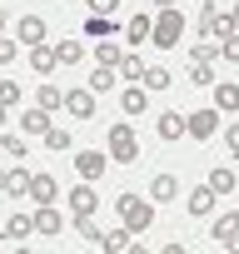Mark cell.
<instances>
[{"instance_id": "obj_1", "label": "cell", "mask_w": 239, "mask_h": 254, "mask_svg": "<svg viewBox=\"0 0 239 254\" xmlns=\"http://www.w3.org/2000/svg\"><path fill=\"white\" fill-rule=\"evenodd\" d=\"M115 209H120V224H125V229H135V234H145V229L155 224V199L120 194V199H115Z\"/></svg>"}, {"instance_id": "obj_2", "label": "cell", "mask_w": 239, "mask_h": 254, "mask_svg": "<svg viewBox=\"0 0 239 254\" xmlns=\"http://www.w3.org/2000/svg\"><path fill=\"white\" fill-rule=\"evenodd\" d=\"M150 45H160V50L184 45V15L179 10H160V20L150 25Z\"/></svg>"}, {"instance_id": "obj_3", "label": "cell", "mask_w": 239, "mask_h": 254, "mask_svg": "<svg viewBox=\"0 0 239 254\" xmlns=\"http://www.w3.org/2000/svg\"><path fill=\"white\" fill-rule=\"evenodd\" d=\"M135 155H140V145H135V130H130V125H110V160H120V165H135Z\"/></svg>"}, {"instance_id": "obj_4", "label": "cell", "mask_w": 239, "mask_h": 254, "mask_svg": "<svg viewBox=\"0 0 239 254\" xmlns=\"http://www.w3.org/2000/svg\"><path fill=\"white\" fill-rule=\"evenodd\" d=\"M214 130H219V110H194V115H184V135H189V140L204 145Z\"/></svg>"}, {"instance_id": "obj_5", "label": "cell", "mask_w": 239, "mask_h": 254, "mask_svg": "<svg viewBox=\"0 0 239 254\" xmlns=\"http://www.w3.org/2000/svg\"><path fill=\"white\" fill-rule=\"evenodd\" d=\"M70 120H95V95L90 90H65V105H60Z\"/></svg>"}, {"instance_id": "obj_6", "label": "cell", "mask_w": 239, "mask_h": 254, "mask_svg": "<svg viewBox=\"0 0 239 254\" xmlns=\"http://www.w3.org/2000/svg\"><path fill=\"white\" fill-rule=\"evenodd\" d=\"M95 209H100V194L90 190V180H80V185L70 190V214H75V219H85V214H95Z\"/></svg>"}, {"instance_id": "obj_7", "label": "cell", "mask_w": 239, "mask_h": 254, "mask_svg": "<svg viewBox=\"0 0 239 254\" xmlns=\"http://www.w3.org/2000/svg\"><path fill=\"white\" fill-rule=\"evenodd\" d=\"M105 165H110V155H100V150H80V155H75V170H80V180H90V185L105 175Z\"/></svg>"}, {"instance_id": "obj_8", "label": "cell", "mask_w": 239, "mask_h": 254, "mask_svg": "<svg viewBox=\"0 0 239 254\" xmlns=\"http://www.w3.org/2000/svg\"><path fill=\"white\" fill-rule=\"evenodd\" d=\"M214 110L239 115V80H214Z\"/></svg>"}, {"instance_id": "obj_9", "label": "cell", "mask_w": 239, "mask_h": 254, "mask_svg": "<svg viewBox=\"0 0 239 254\" xmlns=\"http://www.w3.org/2000/svg\"><path fill=\"white\" fill-rule=\"evenodd\" d=\"M45 130H50V110L30 105V110L20 115V135H30V140H45Z\"/></svg>"}, {"instance_id": "obj_10", "label": "cell", "mask_w": 239, "mask_h": 254, "mask_svg": "<svg viewBox=\"0 0 239 254\" xmlns=\"http://www.w3.org/2000/svg\"><path fill=\"white\" fill-rule=\"evenodd\" d=\"M155 135H160L165 145H175V140H184V115H179V110H165V115L155 120Z\"/></svg>"}, {"instance_id": "obj_11", "label": "cell", "mask_w": 239, "mask_h": 254, "mask_svg": "<svg viewBox=\"0 0 239 254\" xmlns=\"http://www.w3.org/2000/svg\"><path fill=\"white\" fill-rule=\"evenodd\" d=\"M120 110H125V115H145L150 110V90L145 85H125V90H120Z\"/></svg>"}, {"instance_id": "obj_12", "label": "cell", "mask_w": 239, "mask_h": 254, "mask_svg": "<svg viewBox=\"0 0 239 254\" xmlns=\"http://www.w3.org/2000/svg\"><path fill=\"white\" fill-rule=\"evenodd\" d=\"M55 194H60L55 175H30V194H25V199H35V204H55Z\"/></svg>"}, {"instance_id": "obj_13", "label": "cell", "mask_w": 239, "mask_h": 254, "mask_svg": "<svg viewBox=\"0 0 239 254\" xmlns=\"http://www.w3.org/2000/svg\"><path fill=\"white\" fill-rule=\"evenodd\" d=\"M214 199H219V194H214L209 185H194V190H189V199H184V209H189L194 219H204V214L214 209Z\"/></svg>"}, {"instance_id": "obj_14", "label": "cell", "mask_w": 239, "mask_h": 254, "mask_svg": "<svg viewBox=\"0 0 239 254\" xmlns=\"http://www.w3.org/2000/svg\"><path fill=\"white\" fill-rule=\"evenodd\" d=\"M15 35H20L25 45H45V20H40V15H20V20H15Z\"/></svg>"}, {"instance_id": "obj_15", "label": "cell", "mask_w": 239, "mask_h": 254, "mask_svg": "<svg viewBox=\"0 0 239 254\" xmlns=\"http://www.w3.org/2000/svg\"><path fill=\"white\" fill-rule=\"evenodd\" d=\"M30 70L45 80L50 70H60V60H55V45H30Z\"/></svg>"}, {"instance_id": "obj_16", "label": "cell", "mask_w": 239, "mask_h": 254, "mask_svg": "<svg viewBox=\"0 0 239 254\" xmlns=\"http://www.w3.org/2000/svg\"><path fill=\"white\" fill-rule=\"evenodd\" d=\"M115 85H120V75H115L110 65H95V70H90V80H85V90H90V95H110Z\"/></svg>"}, {"instance_id": "obj_17", "label": "cell", "mask_w": 239, "mask_h": 254, "mask_svg": "<svg viewBox=\"0 0 239 254\" xmlns=\"http://www.w3.org/2000/svg\"><path fill=\"white\" fill-rule=\"evenodd\" d=\"M30 219H35V234H45V239H50V234H60V224H65L55 204H40V209H35Z\"/></svg>"}, {"instance_id": "obj_18", "label": "cell", "mask_w": 239, "mask_h": 254, "mask_svg": "<svg viewBox=\"0 0 239 254\" xmlns=\"http://www.w3.org/2000/svg\"><path fill=\"white\" fill-rule=\"evenodd\" d=\"M140 239H135V229H125V224H120V229H110L105 239H100V249H110V254H125V249H135Z\"/></svg>"}, {"instance_id": "obj_19", "label": "cell", "mask_w": 239, "mask_h": 254, "mask_svg": "<svg viewBox=\"0 0 239 254\" xmlns=\"http://www.w3.org/2000/svg\"><path fill=\"white\" fill-rule=\"evenodd\" d=\"M214 60H219V40L199 35V40L189 45V65H214Z\"/></svg>"}, {"instance_id": "obj_20", "label": "cell", "mask_w": 239, "mask_h": 254, "mask_svg": "<svg viewBox=\"0 0 239 254\" xmlns=\"http://www.w3.org/2000/svg\"><path fill=\"white\" fill-rule=\"evenodd\" d=\"M214 239H219L224 249H234V244H239V214H219V219H214Z\"/></svg>"}, {"instance_id": "obj_21", "label": "cell", "mask_w": 239, "mask_h": 254, "mask_svg": "<svg viewBox=\"0 0 239 254\" xmlns=\"http://www.w3.org/2000/svg\"><path fill=\"white\" fill-rule=\"evenodd\" d=\"M30 175H35V170H25V165L5 170V194H15V199H20V194H30Z\"/></svg>"}, {"instance_id": "obj_22", "label": "cell", "mask_w": 239, "mask_h": 254, "mask_svg": "<svg viewBox=\"0 0 239 254\" xmlns=\"http://www.w3.org/2000/svg\"><path fill=\"white\" fill-rule=\"evenodd\" d=\"M214 194H234V185H239V175L229 170V165H219V170H209V180H204Z\"/></svg>"}, {"instance_id": "obj_23", "label": "cell", "mask_w": 239, "mask_h": 254, "mask_svg": "<svg viewBox=\"0 0 239 254\" xmlns=\"http://www.w3.org/2000/svg\"><path fill=\"white\" fill-rule=\"evenodd\" d=\"M85 35H90V40H110V35H120V25H115L110 15H90V20H85Z\"/></svg>"}, {"instance_id": "obj_24", "label": "cell", "mask_w": 239, "mask_h": 254, "mask_svg": "<svg viewBox=\"0 0 239 254\" xmlns=\"http://www.w3.org/2000/svg\"><path fill=\"white\" fill-rule=\"evenodd\" d=\"M150 25H155L150 15H130V20H125V35H130V45H150Z\"/></svg>"}, {"instance_id": "obj_25", "label": "cell", "mask_w": 239, "mask_h": 254, "mask_svg": "<svg viewBox=\"0 0 239 254\" xmlns=\"http://www.w3.org/2000/svg\"><path fill=\"white\" fill-rule=\"evenodd\" d=\"M140 85H145V90H170V85H175V75H170L165 65H145V75H140Z\"/></svg>"}, {"instance_id": "obj_26", "label": "cell", "mask_w": 239, "mask_h": 254, "mask_svg": "<svg viewBox=\"0 0 239 254\" xmlns=\"http://www.w3.org/2000/svg\"><path fill=\"white\" fill-rule=\"evenodd\" d=\"M35 105H40V110H60V105H65V90H60V85H50V80H40Z\"/></svg>"}, {"instance_id": "obj_27", "label": "cell", "mask_w": 239, "mask_h": 254, "mask_svg": "<svg viewBox=\"0 0 239 254\" xmlns=\"http://www.w3.org/2000/svg\"><path fill=\"white\" fill-rule=\"evenodd\" d=\"M175 194H179V180H175V175H155V180H150V199L165 204V199H175Z\"/></svg>"}, {"instance_id": "obj_28", "label": "cell", "mask_w": 239, "mask_h": 254, "mask_svg": "<svg viewBox=\"0 0 239 254\" xmlns=\"http://www.w3.org/2000/svg\"><path fill=\"white\" fill-rule=\"evenodd\" d=\"M55 60H60V65H80V60H85V45H80V40H60V45H55Z\"/></svg>"}, {"instance_id": "obj_29", "label": "cell", "mask_w": 239, "mask_h": 254, "mask_svg": "<svg viewBox=\"0 0 239 254\" xmlns=\"http://www.w3.org/2000/svg\"><path fill=\"white\" fill-rule=\"evenodd\" d=\"M75 234H80V244H100V239H105V229L95 224V214H85V219H75Z\"/></svg>"}, {"instance_id": "obj_30", "label": "cell", "mask_w": 239, "mask_h": 254, "mask_svg": "<svg viewBox=\"0 0 239 254\" xmlns=\"http://www.w3.org/2000/svg\"><path fill=\"white\" fill-rule=\"evenodd\" d=\"M115 75H120V80H140V75H145V60H140V55H120Z\"/></svg>"}, {"instance_id": "obj_31", "label": "cell", "mask_w": 239, "mask_h": 254, "mask_svg": "<svg viewBox=\"0 0 239 254\" xmlns=\"http://www.w3.org/2000/svg\"><path fill=\"white\" fill-rule=\"evenodd\" d=\"M95 65H110V70H115V65H120V40H100V45H95Z\"/></svg>"}, {"instance_id": "obj_32", "label": "cell", "mask_w": 239, "mask_h": 254, "mask_svg": "<svg viewBox=\"0 0 239 254\" xmlns=\"http://www.w3.org/2000/svg\"><path fill=\"white\" fill-rule=\"evenodd\" d=\"M25 234H35V219H30V214H10V224H5V239H25Z\"/></svg>"}, {"instance_id": "obj_33", "label": "cell", "mask_w": 239, "mask_h": 254, "mask_svg": "<svg viewBox=\"0 0 239 254\" xmlns=\"http://www.w3.org/2000/svg\"><path fill=\"white\" fill-rule=\"evenodd\" d=\"M45 150L65 155V150H70V130H60V125H50V130H45Z\"/></svg>"}, {"instance_id": "obj_34", "label": "cell", "mask_w": 239, "mask_h": 254, "mask_svg": "<svg viewBox=\"0 0 239 254\" xmlns=\"http://www.w3.org/2000/svg\"><path fill=\"white\" fill-rule=\"evenodd\" d=\"M0 155L5 160H25V140L20 135H0Z\"/></svg>"}, {"instance_id": "obj_35", "label": "cell", "mask_w": 239, "mask_h": 254, "mask_svg": "<svg viewBox=\"0 0 239 254\" xmlns=\"http://www.w3.org/2000/svg\"><path fill=\"white\" fill-rule=\"evenodd\" d=\"M15 100H20V85H15V80H0V105H5V110H10Z\"/></svg>"}, {"instance_id": "obj_36", "label": "cell", "mask_w": 239, "mask_h": 254, "mask_svg": "<svg viewBox=\"0 0 239 254\" xmlns=\"http://www.w3.org/2000/svg\"><path fill=\"white\" fill-rule=\"evenodd\" d=\"M219 55H224V60H234V65H239V35H229V40H219Z\"/></svg>"}, {"instance_id": "obj_37", "label": "cell", "mask_w": 239, "mask_h": 254, "mask_svg": "<svg viewBox=\"0 0 239 254\" xmlns=\"http://www.w3.org/2000/svg\"><path fill=\"white\" fill-rule=\"evenodd\" d=\"M90 5V15H110V10H120V0H85Z\"/></svg>"}, {"instance_id": "obj_38", "label": "cell", "mask_w": 239, "mask_h": 254, "mask_svg": "<svg viewBox=\"0 0 239 254\" xmlns=\"http://www.w3.org/2000/svg\"><path fill=\"white\" fill-rule=\"evenodd\" d=\"M15 55H20V45H15V40H5V35H0V65H10Z\"/></svg>"}, {"instance_id": "obj_39", "label": "cell", "mask_w": 239, "mask_h": 254, "mask_svg": "<svg viewBox=\"0 0 239 254\" xmlns=\"http://www.w3.org/2000/svg\"><path fill=\"white\" fill-rule=\"evenodd\" d=\"M189 75H194V85H214V70L209 65H189Z\"/></svg>"}, {"instance_id": "obj_40", "label": "cell", "mask_w": 239, "mask_h": 254, "mask_svg": "<svg viewBox=\"0 0 239 254\" xmlns=\"http://www.w3.org/2000/svg\"><path fill=\"white\" fill-rule=\"evenodd\" d=\"M224 145H229V155H239V120H234L229 130H224Z\"/></svg>"}, {"instance_id": "obj_41", "label": "cell", "mask_w": 239, "mask_h": 254, "mask_svg": "<svg viewBox=\"0 0 239 254\" xmlns=\"http://www.w3.org/2000/svg\"><path fill=\"white\" fill-rule=\"evenodd\" d=\"M155 5H160V10H179V0H155Z\"/></svg>"}, {"instance_id": "obj_42", "label": "cell", "mask_w": 239, "mask_h": 254, "mask_svg": "<svg viewBox=\"0 0 239 254\" xmlns=\"http://www.w3.org/2000/svg\"><path fill=\"white\" fill-rule=\"evenodd\" d=\"M229 20H234V30H239V5H234V10H229Z\"/></svg>"}, {"instance_id": "obj_43", "label": "cell", "mask_w": 239, "mask_h": 254, "mask_svg": "<svg viewBox=\"0 0 239 254\" xmlns=\"http://www.w3.org/2000/svg\"><path fill=\"white\" fill-rule=\"evenodd\" d=\"M5 120H10V110H5V105H0V125H5Z\"/></svg>"}, {"instance_id": "obj_44", "label": "cell", "mask_w": 239, "mask_h": 254, "mask_svg": "<svg viewBox=\"0 0 239 254\" xmlns=\"http://www.w3.org/2000/svg\"><path fill=\"white\" fill-rule=\"evenodd\" d=\"M0 194H5V170H0Z\"/></svg>"}, {"instance_id": "obj_45", "label": "cell", "mask_w": 239, "mask_h": 254, "mask_svg": "<svg viewBox=\"0 0 239 254\" xmlns=\"http://www.w3.org/2000/svg\"><path fill=\"white\" fill-rule=\"evenodd\" d=\"M0 30H5V10H0Z\"/></svg>"}, {"instance_id": "obj_46", "label": "cell", "mask_w": 239, "mask_h": 254, "mask_svg": "<svg viewBox=\"0 0 239 254\" xmlns=\"http://www.w3.org/2000/svg\"><path fill=\"white\" fill-rule=\"evenodd\" d=\"M234 190H239V185H234Z\"/></svg>"}]
</instances>
